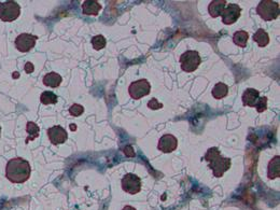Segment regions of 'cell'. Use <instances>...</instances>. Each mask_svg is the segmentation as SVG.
Returning <instances> with one entry per match:
<instances>
[{
	"mask_svg": "<svg viewBox=\"0 0 280 210\" xmlns=\"http://www.w3.org/2000/svg\"><path fill=\"white\" fill-rule=\"evenodd\" d=\"M13 78H20V74H18V73H14V74H13Z\"/></svg>",
	"mask_w": 280,
	"mask_h": 210,
	"instance_id": "29",
	"label": "cell"
},
{
	"mask_svg": "<svg viewBox=\"0 0 280 210\" xmlns=\"http://www.w3.org/2000/svg\"><path fill=\"white\" fill-rule=\"evenodd\" d=\"M229 93V88L228 85L224 83H217L215 85V88L212 89V96H214L216 99H222L225 97L226 95Z\"/></svg>",
	"mask_w": 280,
	"mask_h": 210,
	"instance_id": "19",
	"label": "cell"
},
{
	"mask_svg": "<svg viewBox=\"0 0 280 210\" xmlns=\"http://www.w3.org/2000/svg\"><path fill=\"white\" fill-rule=\"evenodd\" d=\"M205 161L208 162L209 168L212 170L216 178H221L225 171H228L231 168L232 165L231 159L222 156L219 149L216 147L210 148L206 152Z\"/></svg>",
	"mask_w": 280,
	"mask_h": 210,
	"instance_id": "2",
	"label": "cell"
},
{
	"mask_svg": "<svg viewBox=\"0 0 280 210\" xmlns=\"http://www.w3.org/2000/svg\"><path fill=\"white\" fill-rule=\"evenodd\" d=\"M101 6L96 0H86L82 4V11L85 15H98Z\"/></svg>",
	"mask_w": 280,
	"mask_h": 210,
	"instance_id": "13",
	"label": "cell"
},
{
	"mask_svg": "<svg viewBox=\"0 0 280 210\" xmlns=\"http://www.w3.org/2000/svg\"><path fill=\"white\" fill-rule=\"evenodd\" d=\"M33 69H35V67H33L32 63H31V61H27L26 65H25V68H24V70H25V73L26 74H32Z\"/></svg>",
	"mask_w": 280,
	"mask_h": 210,
	"instance_id": "26",
	"label": "cell"
},
{
	"mask_svg": "<svg viewBox=\"0 0 280 210\" xmlns=\"http://www.w3.org/2000/svg\"><path fill=\"white\" fill-rule=\"evenodd\" d=\"M249 39V35L247 31L239 30L236 31L233 36V41L236 45H238L240 47H246L247 45V41Z\"/></svg>",
	"mask_w": 280,
	"mask_h": 210,
	"instance_id": "20",
	"label": "cell"
},
{
	"mask_svg": "<svg viewBox=\"0 0 280 210\" xmlns=\"http://www.w3.org/2000/svg\"><path fill=\"white\" fill-rule=\"evenodd\" d=\"M106 45H107L106 38L104 36H101V35L95 36V37H93V39H92V45H93L94 49L97 50V51L104 49V47L106 46Z\"/></svg>",
	"mask_w": 280,
	"mask_h": 210,
	"instance_id": "22",
	"label": "cell"
},
{
	"mask_svg": "<svg viewBox=\"0 0 280 210\" xmlns=\"http://www.w3.org/2000/svg\"><path fill=\"white\" fill-rule=\"evenodd\" d=\"M0 135H1V127H0Z\"/></svg>",
	"mask_w": 280,
	"mask_h": 210,
	"instance_id": "30",
	"label": "cell"
},
{
	"mask_svg": "<svg viewBox=\"0 0 280 210\" xmlns=\"http://www.w3.org/2000/svg\"><path fill=\"white\" fill-rule=\"evenodd\" d=\"M26 132L27 134L30 136H28V138L26 139V144H28V142L31 141V140H35L36 138L39 136V133H40V128L39 126L37 125L36 123H33V122H27L26 124Z\"/></svg>",
	"mask_w": 280,
	"mask_h": 210,
	"instance_id": "18",
	"label": "cell"
},
{
	"mask_svg": "<svg viewBox=\"0 0 280 210\" xmlns=\"http://www.w3.org/2000/svg\"><path fill=\"white\" fill-rule=\"evenodd\" d=\"M201 56L197 51H187L180 56V64L183 71L193 73L201 65Z\"/></svg>",
	"mask_w": 280,
	"mask_h": 210,
	"instance_id": "5",
	"label": "cell"
},
{
	"mask_svg": "<svg viewBox=\"0 0 280 210\" xmlns=\"http://www.w3.org/2000/svg\"><path fill=\"white\" fill-rule=\"evenodd\" d=\"M267 177L273 180L280 177V156L276 155L269 162L267 167Z\"/></svg>",
	"mask_w": 280,
	"mask_h": 210,
	"instance_id": "14",
	"label": "cell"
},
{
	"mask_svg": "<svg viewBox=\"0 0 280 210\" xmlns=\"http://www.w3.org/2000/svg\"><path fill=\"white\" fill-rule=\"evenodd\" d=\"M257 13L264 21L276 20L279 15V4L272 0H263L257 7Z\"/></svg>",
	"mask_w": 280,
	"mask_h": 210,
	"instance_id": "3",
	"label": "cell"
},
{
	"mask_svg": "<svg viewBox=\"0 0 280 210\" xmlns=\"http://www.w3.org/2000/svg\"><path fill=\"white\" fill-rule=\"evenodd\" d=\"M83 112H84L83 106H81V105H78V104L72 105V106L69 108V113L72 117H80Z\"/></svg>",
	"mask_w": 280,
	"mask_h": 210,
	"instance_id": "23",
	"label": "cell"
},
{
	"mask_svg": "<svg viewBox=\"0 0 280 210\" xmlns=\"http://www.w3.org/2000/svg\"><path fill=\"white\" fill-rule=\"evenodd\" d=\"M70 130H71V131H76V130H77V125H76V124H71V125H70Z\"/></svg>",
	"mask_w": 280,
	"mask_h": 210,
	"instance_id": "28",
	"label": "cell"
},
{
	"mask_svg": "<svg viewBox=\"0 0 280 210\" xmlns=\"http://www.w3.org/2000/svg\"><path fill=\"white\" fill-rule=\"evenodd\" d=\"M21 7L17 2L10 1L0 2V20L3 22H13L20 16Z\"/></svg>",
	"mask_w": 280,
	"mask_h": 210,
	"instance_id": "4",
	"label": "cell"
},
{
	"mask_svg": "<svg viewBox=\"0 0 280 210\" xmlns=\"http://www.w3.org/2000/svg\"><path fill=\"white\" fill-rule=\"evenodd\" d=\"M122 189L132 195L137 194L141 190V180L135 174L125 175L122 179Z\"/></svg>",
	"mask_w": 280,
	"mask_h": 210,
	"instance_id": "7",
	"label": "cell"
},
{
	"mask_svg": "<svg viewBox=\"0 0 280 210\" xmlns=\"http://www.w3.org/2000/svg\"><path fill=\"white\" fill-rule=\"evenodd\" d=\"M240 12H241V9L238 4H235V3L229 4V6H226L224 8L223 12H222L221 14L222 22H223L225 25H232V24L237 22V20L240 16Z\"/></svg>",
	"mask_w": 280,
	"mask_h": 210,
	"instance_id": "9",
	"label": "cell"
},
{
	"mask_svg": "<svg viewBox=\"0 0 280 210\" xmlns=\"http://www.w3.org/2000/svg\"><path fill=\"white\" fill-rule=\"evenodd\" d=\"M30 163L22 157H14L7 163L6 177L13 183H24L31 177Z\"/></svg>",
	"mask_w": 280,
	"mask_h": 210,
	"instance_id": "1",
	"label": "cell"
},
{
	"mask_svg": "<svg viewBox=\"0 0 280 210\" xmlns=\"http://www.w3.org/2000/svg\"><path fill=\"white\" fill-rule=\"evenodd\" d=\"M47 136H49V139L51 141V144L54 146H59L64 144L68 138V134L65 131V128H62L60 125L52 126L47 130Z\"/></svg>",
	"mask_w": 280,
	"mask_h": 210,
	"instance_id": "10",
	"label": "cell"
},
{
	"mask_svg": "<svg viewBox=\"0 0 280 210\" xmlns=\"http://www.w3.org/2000/svg\"><path fill=\"white\" fill-rule=\"evenodd\" d=\"M151 85L146 79L135 81L128 88V93L133 99H140L150 94Z\"/></svg>",
	"mask_w": 280,
	"mask_h": 210,
	"instance_id": "6",
	"label": "cell"
},
{
	"mask_svg": "<svg viewBox=\"0 0 280 210\" xmlns=\"http://www.w3.org/2000/svg\"><path fill=\"white\" fill-rule=\"evenodd\" d=\"M260 98V92L254 89H247L243 94V104L248 107H255Z\"/></svg>",
	"mask_w": 280,
	"mask_h": 210,
	"instance_id": "12",
	"label": "cell"
},
{
	"mask_svg": "<svg viewBox=\"0 0 280 210\" xmlns=\"http://www.w3.org/2000/svg\"><path fill=\"white\" fill-rule=\"evenodd\" d=\"M254 108H257V111L259 113L264 112L265 110H266V108H267V98L265 97V96L264 97H260Z\"/></svg>",
	"mask_w": 280,
	"mask_h": 210,
	"instance_id": "24",
	"label": "cell"
},
{
	"mask_svg": "<svg viewBox=\"0 0 280 210\" xmlns=\"http://www.w3.org/2000/svg\"><path fill=\"white\" fill-rule=\"evenodd\" d=\"M225 7H226L225 0H214V1H211L208 7V12L210 14V16L214 18L221 16V14L223 12Z\"/></svg>",
	"mask_w": 280,
	"mask_h": 210,
	"instance_id": "15",
	"label": "cell"
},
{
	"mask_svg": "<svg viewBox=\"0 0 280 210\" xmlns=\"http://www.w3.org/2000/svg\"><path fill=\"white\" fill-rule=\"evenodd\" d=\"M178 147V140L175 136L171 135V134H166V135H163L160 140H158L157 148L158 150L164 152V153H171L173 152Z\"/></svg>",
	"mask_w": 280,
	"mask_h": 210,
	"instance_id": "11",
	"label": "cell"
},
{
	"mask_svg": "<svg viewBox=\"0 0 280 210\" xmlns=\"http://www.w3.org/2000/svg\"><path fill=\"white\" fill-rule=\"evenodd\" d=\"M62 83V77L56 73H49L43 78V84L50 88H59Z\"/></svg>",
	"mask_w": 280,
	"mask_h": 210,
	"instance_id": "16",
	"label": "cell"
},
{
	"mask_svg": "<svg viewBox=\"0 0 280 210\" xmlns=\"http://www.w3.org/2000/svg\"><path fill=\"white\" fill-rule=\"evenodd\" d=\"M38 39L37 36L31 35V33H21L17 36L16 39V49L25 53V52H30L36 45V41Z\"/></svg>",
	"mask_w": 280,
	"mask_h": 210,
	"instance_id": "8",
	"label": "cell"
},
{
	"mask_svg": "<svg viewBox=\"0 0 280 210\" xmlns=\"http://www.w3.org/2000/svg\"><path fill=\"white\" fill-rule=\"evenodd\" d=\"M122 210H136V209H135V208L132 207V206H125Z\"/></svg>",
	"mask_w": 280,
	"mask_h": 210,
	"instance_id": "27",
	"label": "cell"
},
{
	"mask_svg": "<svg viewBox=\"0 0 280 210\" xmlns=\"http://www.w3.org/2000/svg\"><path fill=\"white\" fill-rule=\"evenodd\" d=\"M148 107L152 109V110H158V109L163 108V104L158 103V100L156 98H152L150 102L148 103Z\"/></svg>",
	"mask_w": 280,
	"mask_h": 210,
	"instance_id": "25",
	"label": "cell"
},
{
	"mask_svg": "<svg viewBox=\"0 0 280 210\" xmlns=\"http://www.w3.org/2000/svg\"><path fill=\"white\" fill-rule=\"evenodd\" d=\"M253 40L257 42L259 46L264 47L269 44V36L266 31L262 30V28H260L253 35Z\"/></svg>",
	"mask_w": 280,
	"mask_h": 210,
	"instance_id": "17",
	"label": "cell"
},
{
	"mask_svg": "<svg viewBox=\"0 0 280 210\" xmlns=\"http://www.w3.org/2000/svg\"><path fill=\"white\" fill-rule=\"evenodd\" d=\"M40 102L43 105H54L57 103V96L53 92L46 90V92H43L41 94Z\"/></svg>",
	"mask_w": 280,
	"mask_h": 210,
	"instance_id": "21",
	"label": "cell"
}]
</instances>
